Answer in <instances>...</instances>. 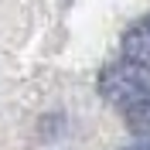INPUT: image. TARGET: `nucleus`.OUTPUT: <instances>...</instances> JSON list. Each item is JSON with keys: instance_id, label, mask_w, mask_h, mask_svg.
I'll return each instance as SVG.
<instances>
[{"instance_id": "nucleus-1", "label": "nucleus", "mask_w": 150, "mask_h": 150, "mask_svg": "<svg viewBox=\"0 0 150 150\" xmlns=\"http://www.w3.org/2000/svg\"><path fill=\"white\" fill-rule=\"evenodd\" d=\"M150 89V75L147 68L130 65V62H116L99 75V92L106 96V103H112L116 109H123L126 103H133L140 92Z\"/></svg>"}, {"instance_id": "nucleus-2", "label": "nucleus", "mask_w": 150, "mask_h": 150, "mask_svg": "<svg viewBox=\"0 0 150 150\" xmlns=\"http://www.w3.org/2000/svg\"><path fill=\"white\" fill-rule=\"evenodd\" d=\"M123 62L140 65L150 72V17L137 21L126 34H123Z\"/></svg>"}, {"instance_id": "nucleus-3", "label": "nucleus", "mask_w": 150, "mask_h": 150, "mask_svg": "<svg viewBox=\"0 0 150 150\" xmlns=\"http://www.w3.org/2000/svg\"><path fill=\"white\" fill-rule=\"evenodd\" d=\"M120 112H123L126 126H130L137 137H150V89H147V92H140L133 103H126Z\"/></svg>"}, {"instance_id": "nucleus-4", "label": "nucleus", "mask_w": 150, "mask_h": 150, "mask_svg": "<svg viewBox=\"0 0 150 150\" xmlns=\"http://www.w3.org/2000/svg\"><path fill=\"white\" fill-rule=\"evenodd\" d=\"M130 150H150V143H140V147H130Z\"/></svg>"}]
</instances>
